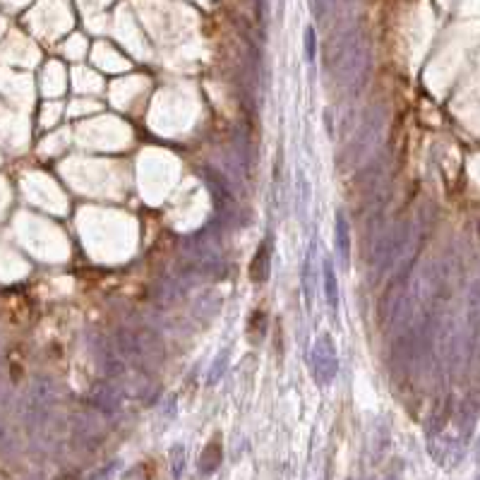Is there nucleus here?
<instances>
[{
	"label": "nucleus",
	"instance_id": "nucleus-1",
	"mask_svg": "<svg viewBox=\"0 0 480 480\" xmlns=\"http://www.w3.org/2000/svg\"><path fill=\"white\" fill-rule=\"evenodd\" d=\"M370 67V48L363 29H349L329 43V70L341 87L358 94L365 87Z\"/></svg>",
	"mask_w": 480,
	"mask_h": 480
},
{
	"label": "nucleus",
	"instance_id": "nucleus-2",
	"mask_svg": "<svg viewBox=\"0 0 480 480\" xmlns=\"http://www.w3.org/2000/svg\"><path fill=\"white\" fill-rule=\"evenodd\" d=\"M410 238H413V224H410L408 219L399 221V224H394L389 231H382V236H377L368 257L375 279H380L382 274H387L389 269L396 267V262H399L403 252L408 250Z\"/></svg>",
	"mask_w": 480,
	"mask_h": 480
},
{
	"label": "nucleus",
	"instance_id": "nucleus-3",
	"mask_svg": "<svg viewBox=\"0 0 480 480\" xmlns=\"http://www.w3.org/2000/svg\"><path fill=\"white\" fill-rule=\"evenodd\" d=\"M384 120H387V116H384L382 106H375V109H370L368 113H365L363 123H360V128L356 130V135H353L349 149H346V154H344L346 166L356 168L363 161L370 159L372 149H375V144H377V140H380V135L384 130Z\"/></svg>",
	"mask_w": 480,
	"mask_h": 480
},
{
	"label": "nucleus",
	"instance_id": "nucleus-4",
	"mask_svg": "<svg viewBox=\"0 0 480 480\" xmlns=\"http://www.w3.org/2000/svg\"><path fill=\"white\" fill-rule=\"evenodd\" d=\"M310 372L320 387H329L339 375V353L332 334H320L310 351Z\"/></svg>",
	"mask_w": 480,
	"mask_h": 480
},
{
	"label": "nucleus",
	"instance_id": "nucleus-5",
	"mask_svg": "<svg viewBox=\"0 0 480 480\" xmlns=\"http://www.w3.org/2000/svg\"><path fill=\"white\" fill-rule=\"evenodd\" d=\"M200 170H202V178H204L207 187H209V192H212L214 207H217V224L226 226L233 217V207H236V200H233L229 182L224 180V175L217 173V170L209 166H202Z\"/></svg>",
	"mask_w": 480,
	"mask_h": 480
},
{
	"label": "nucleus",
	"instance_id": "nucleus-6",
	"mask_svg": "<svg viewBox=\"0 0 480 480\" xmlns=\"http://www.w3.org/2000/svg\"><path fill=\"white\" fill-rule=\"evenodd\" d=\"M89 344H92V351H94V358H97L99 368L104 370L106 380H111V382L113 380H123V377L128 375L125 360L118 353L113 341H109L106 337H101V334H92Z\"/></svg>",
	"mask_w": 480,
	"mask_h": 480
},
{
	"label": "nucleus",
	"instance_id": "nucleus-7",
	"mask_svg": "<svg viewBox=\"0 0 480 480\" xmlns=\"http://www.w3.org/2000/svg\"><path fill=\"white\" fill-rule=\"evenodd\" d=\"M89 401H92L94 408L101 410V413L113 415L120 410V403H123V391H120V387H116L111 380H104V382L94 384Z\"/></svg>",
	"mask_w": 480,
	"mask_h": 480
},
{
	"label": "nucleus",
	"instance_id": "nucleus-8",
	"mask_svg": "<svg viewBox=\"0 0 480 480\" xmlns=\"http://www.w3.org/2000/svg\"><path fill=\"white\" fill-rule=\"evenodd\" d=\"M137 332V341H140V351H142V360L144 365H159L166 360V344L159 337V332L154 329H135Z\"/></svg>",
	"mask_w": 480,
	"mask_h": 480
},
{
	"label": "nucleus",
	"instance_id": "nucleus-9",
	"mask_svg": "<svg viewBox=\"0 0 480 480\" xmlns=\"http://www.w3.org/2000/svg\"><path fill=\"white\" fill-rule=\"evenodd\" d=\"M221 459H224V447H221L219 440H212L200 454L197 471L202 473V476H212V473H217V469L221 466Z\"/></svg>",
	"mask_w": 480,
	"mask_h": 480
},
{
	"label": "nucleus",
	"instance_id": "nucleus-10",
	"mask_svg": "<svg viewBox=\"0 0 480 480\" xmlns=\"http://www.w3.org/2000/svg\"><path fill=\"white\" fill-rule=\"evenodd\" d=\"M322 274H324V295H327V305L332 312H339V279H337V269H334L332 257L322 260Z\"/></svg>",
	"mask_w": 480,
	"mask_h": 480
},
{
	"label": "nucleus",
	"instance_id": "nucleus-11",
	"mask_svg": "<svg viewBox=\"0 0 480 480\" xmlns=\"http://www.w3.org/2000/svg\"><path fill=\"white\" fill-rule=\"evenodd\" d=\"M269 269H271V255H269V243L264 240V243L257 248L255 257H252V264H250V279L255 283H264L269 279Z\"/></svg>",
	"mask_w": 480,
	"mask_h": 480
},
{
	"label": "nucleus",
	"instance_id": "nucleus-12",
	"mask_svg": "<svg viewBox=\"0 0 480 480\" xmlns=\"http://www.w3.org/2000/svg\"><path fill=\"white\" fill-rule=\"evenodd\" d=\"M334 233H337V252L341 264H349V255H351V226L346 221L344 212L337 214V226H334Z\"/></svg>",
	"mask_w": 480,
	"mask_h": 480
},
{
	"label": "nucleus",
	"instance_id": "nucleus-13",
	"mask_svg": "<svg viewBox=\"0 0 480 480\" xmlns=\"http://www.w3.org/2000/svg\"><path fill=\"white\" fill-rule=\"evenodd\" d=\"M315 250H317V243H310V250H307V257H305V264H302V288H305V300H307V307L312 305V295H315V283H312V257H315Z\"/></svg>",
	"mask_w": 480,
	"mask_h": 480
},
{
	"label": "nucleus",
	"instance_id": "nucleus-14",
	"mask_svg": "<svg viewBox=\"0 0 480 480\" xmlns=\"http://www.w3.org/2000/svg\"><path fill=\"white\" fill-rule=\"evenodd\" d=\"M229 360H231V349H221L219 356L214 358L212 368H209V377H207V384H209V387H214V384L224 377L226 368H229Z\"/></svg>",
	"mask_w": 480,
	"mask_h": 480
},
{
	"label": "nucleus",
	"instance_id": "nucleus-15",
	"mask_svg": "<svg viewBox=\"0 0 480 480\" xmlns=\"http://www.w3.org/2000/svg\"><path fill=\"white\" fill-rule=\"evenodd\" d=\"M182 471H185V447L175 444L173 449H170V473H173L175 480H180Z\"/></svg>",
	"mask_w": 480,
	"mask_h": 480
},
{
	"label": "nucleus",
	"instance_id": "nucleus-16",
	"mask_svg": "<svg viewBox=\"0 0 480 480\" xmlns=\"http://www.w3.org/2000/svg\"><path fill=\"white\" fill-rule=\"evenodd\" d=\"M334 8V0H310V10H312V17L317 20L320 24L327 22V15L332 12Z\"/></svg>",
	"mask_w": 480,
	"mask_h": 480
},
{
	"label": "nucleus",
	"instance_id": "nucleus-17",
	"mask_svg": "<svg viewBox=\"0 0 480 480\" xmlns=\"http://www.w3.org/2000/svg\"><path fill=\"white\" fill-rule=\"evenodd\" d=\"M315 53H317V39H315V29L312 27H307L305 29V60L310 62H315Z\"/></svg>",
	"mask_w": 480,
	"mask_h": 480
},
{
	"label": "nucleus",
	"instance_id": "nucleus-18",
	"mask_svg": "<svg viewBox=\"0 0 480 480\" xmlns=\"http://www.w3.org/2000/svg\"><path fill=\"white\" fill-rule=\"evenodd\" d=\"M307 192H310V187H307V180H305V175H302V170H300V173H298V212L300 214H302V209H305Z\"/></svg>",
	"mask_w": 480,
	"mask_h": 480
},
{
	"label": "nucleus",
	"instance_id": "nucleus-19",
	"mask_svg": "<svg viewBox=\"0 0 480 480\" xmlns=\"http://www.w3.org/2000/svg\"><path fill=\"white\" fill-rule=\"evenodd\" d=\"M327 132H329V137L334 135V123H332V116H329V111H327Z\"/></svg>",
	"mask_w": 480,
	"mask_h": 480
},
{
	"label": "nucleus",
	"instance_id": "nucleus-20",
	"mask_svg": "<svg viewBox=\"0 0 480 480\" xmlns=\"http://www.w3.org/2000/svg\"><path fill=\"white\" fill-rule=\"evenodd\" d=\"M476 480H480V476H478V478H476Z\"/></svg>",
	"mask_w": 480,
	"mask_h": 480
}]
</instances>
